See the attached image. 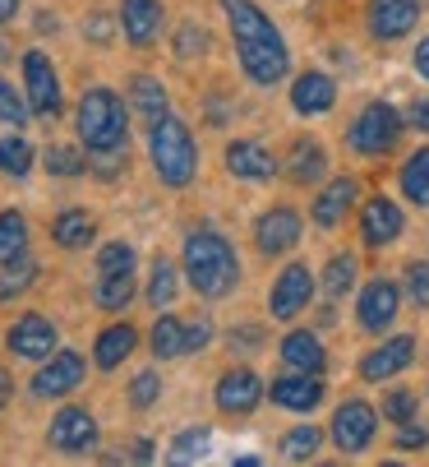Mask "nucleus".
<instances>
[{
  "instance_id": "1",
  "label": "nucleus",
  "mask_w": 429,
  "mask_h": 467,
  "mask_svg": "<svg viewBox=\"0 0 429 467\" xmlns=\"http://www.w3.org/2000/svg\"><path fill=\"white\" fill-rule=\"evenodd\" d=\"M227 24L236 33V56H240V70L259 84L272 88L291 75V51H286L281 33L272 28V19L254 5V0H222Z\"/></svg>"
},
{
  "instance_id": "2",
  "label": "nucleus",
  "mask_w": 429,
  "mask_h": 467,
  "mask_svg": "<svg viewBox=\"0 0 429 467\" xmlns=\"http://www.w3.org/2000/svg\"><path fill=\"white\" fill-rule=\"evenodd\" d=\"M185 278L189 287L203 296V301H218L236 287L240 278V264H236V250L222 232L212 227H194L185 236Z\"/></svg>"
},
{
  "instance_id": "3",
  "label": "nucleus",
  "mask_w": 429,
  "mask_h": 467,
  "mask_svg": "<svg viewBox=\"0 0 429 467\" xmlns=\"http://www.w3.org/2000/svg\"><path fill=\"white\" fill-rule=\"evenodd\" d=\"M148 149H153V167H158L162 185L180 190V185L194 181V171H199V153H194V140H189V130H185L180 116L167 111V116L148 130Z\"/></svg>"
},
{
  "instance_id": "4",
  "label": "nucleus",
  "mask_w": 429,
  "mask_h": 467,
  "mask_svg": "<svg viewBox=\"0 0 429 467\" xmlns=\"http://www.w3.org/2000/svg\"><path fill=\"white\" fill-rule=\"evenodd\" d=\"M79 140L88 144V153H107V149H120L125 144V107L111 88H88L84 102H79Z\"/></svg>"
},
{
  "instance_id": "5",
  "label": "nucleus",
  "mask_w": 429,
  "mask_h": 467,
  "mask_svg": "<svg viewBox=\"0 0 429 467\" xmlns=\"http://www.w3.org/2000/svg\"><path fill=\"white\" fill-rule=\"evenodd\" d=\"M402 125H406V116L393 102H370L361 116H355V125L346 130V144L355 153H365V158H383V153L397 149Z\"/></svg>"
},
{
  "instance_id": "6",
  "label": "nucleus",
  "mask_w": 429,
  "mask_h": 467,
  "mask_svg": "<svg viewBox=\"0 0 429 467\" xmlns=\"http://www.w3.org/2000/svg\"><path fill=\"white\" fill-rule=\"evenodd\" d=\"M314 296V274H310V264H286V269L277 274L272 283V296H268V310L277 319H296Z\"/></svg>"
},
{
  "instance_id": "7",
  "label": "nucleus",
  "mask_w": 429,
  "mask_h": 467,
  "mask_svg": "<svg viewBox=\"0 0 429 467\" xmlns=\"http://www.w3.org/2000/svg\"><path fill=\"white\" fill-rule=\"evenodd\" d=\"M397 310H402V292H397L393 278H374V283H365L361 296H355V319L370 333H383L397 319Z\"/></svg>"
},
{
  "instance_id": "8",
  "label": "nucleus",
  "mask_w": 429,
  "mask_h": 467,
  "mask_svg": "<svg viewBox=\"0 0 429 467\" xmlns=\"http://www.w3.org/2000/svg\"><path fill=\"white\" fill-rule=\"evenodd\" d=\"M374 426H379L374 408L361 403V398H351V403H342L337 417H332V444H337L342 453H361V449L374 440Z\"/></svg>"
},
{
  "instance_id": "9",
  "label": "nucleus",
  "mask_w": 429,
  "mask_h": 467,
  "mask_svg": "<svg viewBox=\"0 0 429 467\" xmlns=\"http://www.w3.org/2000/svg\"><path fill=\"white\" fill-rule=\"evenodd\" d=\"M254 241H259L263 254L281 259L286 250H296V245H301V213H296L291 204L268 209V213L259 218V227H254Z\"/></svg>"
},
{
  "instance_id": "10",
  "label": "nucleus",
  "mask_w": 429,
  "mask_h": 467,
  "mask_svg": "<svg viewBox=\"0 0 429 467\" xmlns=\"http://www.w3.org/2000/svg\"><path fill=\"white\" fill-rule=\"evenodd\" d=\"M424 15V0H370V33L379 42L406 37Z\"/></svg>"
},
{
  "instance_id": "11",
  "label": "nucleus",
  "mask_w": 429,
  "mask_h": 467,
  "mask_svg": "<svg viewBox=\"0 0 429 467\" xmlns=\"http://www.w3.org/2000/svg\"><path fill=\"white\" fill-rule=\"evenodd\" d=\"M268 398L286 412H314L323 403V379H319V370H291V375L272 379Z\"/></svg>"
},
{
  "instance_id": "12",
  "label": "nucleus",
  "mask_w": 429,
  "mask_h": 467,
  "mask_svg": "<svg viewBox=\"0 0 429 467\" xmlns=\"http://www.w3.org/2000/svg\"><path fill=\"white\" fill-rule=\"evenodd\" d=\"M5 343H10L15 357H24V361H42V357L56 352V328H51L46 315H24V319L10 324Z\"/></svg>"
},
{
  "instance_id": "13",
  "label": "nucleus",
  "mask_w": 429,
  "mask_h": 467,
  "mask_svg": "<svg viewBox=\"0 0 429 467\" xmlns=\"http://www.w3.org/2000/svg\"><path fill=\"white\" fill-rule=\"evenodd\" d=\"M46 440H51V449H60V453H88V449L97 444V421H93V412H84V408H65V412L51 421Z\"/></svg>"
},
{
  "instance_id": "14",
  "label": "nucleus",
  "mask_w": 429,
  "mask_h": 467,
  "mask_svg": "<svg viewBox=\"0 0 429 467\" xmlns=\"http://www.w3.org/2000/svg\"><path fill=\"white\" fill-rule=\"evenodd\" d=\"M24 84H28V107L37 116H56L60 111V84H56V70L42 51H28L24 56Z\"/></svg>"
},
{
  "instance_id": "15",
  "label": "nucleus",
  "mask_w": 429,
  "mask_h": 467,
  "mask_svg": "<svg viewBox=\"0 0 429 467\" xmlns=\"http://www.w3.org/2000/svg\"><path fill=\"white\" fill-rule=\"evenodd\" d=\"M263 403V379L254 370H227L218 379V408L227 417H250Z\"/></svg>"
},
{
  "instance_id": "16",
  "label": "nucleus",
  "mask_w": 429,
  "mask_h": 467,
  "mask_svg": "<svg viewBox=\"0 0 429 467\" xmlns=\"http://www.w3.org/2000/svg\"><path fill=\"white\" fill-rule=\"evenodd\" d=\"M84 384V357L79 352H56L37 375H33V393L37 398H60L69 389H79Z\"/></svg>"
},
{
  "instance_id": "17",
  "label": "nucleus",
  "mask_w": 429,
  "mask_h": 467,
  "mask_svg": "<svg viewBox=\"0 0 429 467\" xmlns=\"http://www.w3.org/2000/svg\"><path fill=\"white\" fill-rule=\"evenodd\" d=\"M415 361V338L411 333H397L393 343H383V348H374L365 361H361V375L370 379V384H383V379H393V375H402L406 366Z\"/></svg>"
},
{
  "instance_id": "18",
  "label": "nucleus",
  "mask_w": 429,
  "mask_h": 467,
  "mask_svg": "<svg viewBox=\"0 0 429 467\" xmlns=\"http://www.w3.org/2000/svg\"><path fill=\"white\" fill-rule=\"evenodd\" d=\"M402 227H406V218H402V209L393 204V199H370V204L361 209V236L374 250L393 245L402 236Z\"/></svg>"
},
{
  "instance_id": "19",
  "label": "nucleus",
  "mask_w": 429,
  "mask_h": 467,
  "mask_svg": "<svg viewBox=\"0 0 429 467\" xmlns=\"http://www.w3.org/2000/svg\"><path fill=\"white\" fill-rule=\"evenodd\" d=\"M328 171V153L319 140H296L291 153L281 158V176L296 181V185H319V176Z\"/></svg>"
},
{
  "instance_id": "20",
  "label": "nucleus",
  "mask_w": 429,
  "mask_h": 467,
  "mask_svg": "<svg viewBox=\"0 0 429 467\" xmlns=\"http://www.w3.org/2000/svg\"><path fill=\"white\" fill-rule=\"evenodd\" d=\"M120 28L134 47H148L162 28V0H120Z\"/></svg>"
},
{
  "instance_id": "21",
  "label": "nucleus",
  "mask_w": 429,
  "mask_h": 467,
  "mask_svg": "<svg viewBox=\"0 0 429 467\" xmlns=\"http://www.w3.org/2000/svg\"><path fill=\"white\" fill-rule=\"evenodd\" d=\"M227 171L240 176V181H268V176H277V158L254 140H236L227 149Z\"/></svg>"
},
{
  "instance_id": "22",
  "label": "nucleus",
  "mask_w": 429,
  "mask_h": 467,
  "mask_svg": "<svg viewBox=\"0 0 429 467\" xmlns=\"http://www.w3.org/2000/svg\"><path fill=\"white\" fill-rule=\"evenodd\" d=\"M332 102H337V84L319 70H310L291 84V107L301 116H323V111H332Z\"/></svg>"
},
{
  "instance_id": "23",
  "label": "nucleus",
  "mask_w": 429,
  "mask_h": 467,
  "mask_svg": "<svg viewBox=\"0 0 429 467\" xmlns=\"http://www.w3.org/2000/svg\"><path fill=\"white\" fill-rule=\"evenodd\" d=\"M355 194H361V185H355L351 176H337V181L314 199V223H319L323 232H332V227L346 218V209L355 204Z\"/></svg>"
},
{
  "instance_id": "24",
  "label": "nucleus",
  "mask_w": 429,
  "mask_h": 467,
  "mask_svg": "<svg viewBox=\"0 0 429 467\" xmlns=\"http://www.w3.org/2000/svg\"><path fill=\"white\" fill-rule=\"evenodd\" d=\"M323 361H328V352H323V343H319V333H286L281 338V366L286 370H323Z\"/></svg>"
},
{
  "instance_id": "25",
  "label": "nucleus",
  "mask_w": 429,
  "mask_h": 467,
  "mask_svg": "<svg viewBox=\"0 0 429 467\" xmlns=\"http://www.w3.org/2000/svg\"><path fill=\"white\" fill-rule=\"evenodd\" d=\"M129 107H134V116L143 120V125H158L162 116H167V93H162V84L153 79V75H138L134 84H129Z\"/></svg>"
},
{
  "instance_id": "26",
  "label": "nucleus",
  "mask_w": 429,
  "mask_h": 467,
  "mask_svg": "<svg viewBox=\"0 0 429 467\" xmlns=\"http://www.w3.org/2000/svg\"><path fill=\"white\" fill-rule=\"evenodd\" d=\"M134 343H138V333L129 328V324H111L107 333H97V348H93V361L102 366V370H116L129 352H134Z\"/></svg>"
},
{
  "instance_id": "27",
  "label": "nucleus",
  "mask_w": 429,
  "mask_h": 467,
  "mask_svg": "<svg viewBox=\"0 0 429 467\" xmlns=\"http://www.w3.org/2000/svg\"><path fill=\"white\" fill-rule=\"evenodd\" d=\"M93 218L84 213V209H65L56 223H51V236H56V245L60 250H84L88 241H93Z\"/></svg>"
},
{
  "instance_id": "28",
  "label": "nucleus",
  "mask_w": 429,
  "mask_h": 467,
  "mask_svg": "<svg viewBox=\"0 0 429 467\" xmlns=\"http://www.w3.org/2000/svg\"><path fill=\"white\" fill-rule=\"evenodd\" d=\"M189 352V338H185V324L176 315H162L153 324V357L158 361H171V357H185Z\"/></svg>"
},
{
  "instance_id": "29",
  "label": "nucleus",
  "mask_w": 429,
  "mask_h": 467,
  "mask_svg": "<svg viewBox=\"0 0 429 467\" xmlns=\"http://www.w3.org/2000/svg\"><path fill=\"white\" fill-rule=\"evenodd\" d=\"M24 250H28V223H24V213L5 209L0 213V264L24 259Z\"/></svg>"
},
{
  "instance_id": "30",
  "label": "nucleus",
  "mask_w": 429,
  "mask_h": 467,
  "mask_svg": "<svg viewBox=\"0 0 429 467\" xmlns=\"http://www.w3.org/2000/svg\"><path fill=\"white\" fill-rule=\"evenodd\" d=\"M97 306L102 310H125L134 301V269L129 274H97Z\"/></svg>"
},
{
  "instance_id": "31",
  "label": "nucleus",
  "mask_w": 429,
  "mask_h": 467,
  "mask_svg": "<svg viewBox=\"0 0 429 467\" xmlns=\"http://www.w3.org/2000/svg\"><path fill=\"white\" fill-rule=\"evenodd\" d=\"M402 194L411 204H429V149L411 153L406 167H402Z\"/></svg>"
},
{
  "instance_id": "32",
  "label": "nucleus",
  "mask_w": 429,
  "mask_h": 467,
  "mask_svg": "<svg viewBox=\"0 0 429 467\" xmlns=\"http://www.w3.org/2000/svg\"><path fill=\"white\" fill-rule=\"evenodd\" d=\"M319 449H323V431H314V426H296L281 435V458H291V462H310V458H319Z\"/></svg>"
},
{
  "instance_id": "33",
  "label": "nucleus",
  "mask_w": 429,
  "mask_h": 467,
  "mask_svg": "<svg viewBox=\"0 0 429 467\" xmlns=\"http://www.w3.org/2000/svg\"><path fill=\"white\" fill-rule=\"evenodd\" d=\"M176 292H180L176 264H171V259H158V264H153V278H148V301H153L158 310H167V306H176Z\"/></svg>"
},
{
  "instance_id": "34",
  "label": "nucleus",
  "mask_w": 429,
  "mask_h": 467,
  "mask_svg": "<svg viewBox=\"0 0 429 467\" xmlns=\"http://www.w3.org/2000/svg\"><path fill=\"white\" fill-rule=\"evenodd\" d=\"M37 278V264L33 259H10V264H0V301H15L19 292H28Z\"/></svg>"
},
{
  "instance_id": "35",
  "label": "nucleus",
  "mask_w": 429,
  "mask_h": 467,
  "mask_svg": "<svg viewBox=\"0 0 429 467\" xmlns=\"http://www.w3.org/2000/svg\"><path fill=\"white\" fill-rule=\"evenodd\" d=\"M351 287H355V254L328 259V269H323V292H328V296H346Z\"/></svg>"
},
{
  "instance_id": "36",
  "label": "nucleus",
  "mask_w": 429,
  "mask_h": 467,
  "mask_svg": "<svg viewBox=\"0 0 429 467\" xmlns=\"http://www.w3.org/2000/svg\"><path fill=\"white\" fill-rule=\"evenodd\" d=\"M0 171L5 176H28L33 171V149L24 140H0Z\"/></svg>"
},
{
  "instance_id": "37",
  "label": "nucleus",
  "mask_w": 429,
  "mask_h": 467,
  "mask_svg": "<svg viewBox=\"0 0 429 467\" xmlns=\"http://www.w3.org/2000/svg\"><path fill=\"white\" fill-rule=\"evenodd\" d=\"M46 171H51V176H84V171H88V162H84V153H79V149L56 144V149H46Z\"/></svg>"
},
{
  "instance_id": "38",
  "label": "nucleus",
  "mask_w": 429,
  "mask_h": 467,
  "mask_svg": "<svg viewBox=\"0 0 429 467\" xmlns=\"http://www.w3.org/2000/svg\"><path fill=\"white\" fill-rule=\"evenodd\" d=\"M203 453H208V431L203 426H194V431H185V435L171 440V462H194Z\"/></svg>"
},
{
  "instance_id": "39",
  "label": "nucleus",
  "mask_w": 429,
  "mask_h": 467,
  "mask_svg": "<svg viewBox=\"0 0 429 467\" xmlns=\"http://www.w3.org/2000/svg\"><path fill=\"white\" fill-rule=\"evenodd\" d=\"M134 269V250L125 241H111L97 250V274H129Z\"/></svg>"
},
{
  "instance_id": "40",
  "label": "nucleus",
  "mask_w": 429,
  "mask_h": 467,
  "mask_svg": "<svg viewBox=\"0 0 429 467\" xmlns=\"http://www.w3.org/2000/svg\"><path fill=\"white\" fill-rule=\"evenodd\" d=\"M383 412H388V421H393V426L415 421V393H411V389H393V393L383 398Z\"/></svg>"
},
{
  "instance_id": "41",
  "label": "nucleus",
  "mask_w": 429,
  "mask_h": 467,
  "mask_svg": "<svg viewBox=\"0 0 429 467\" xmlns=\"http://www.w3.org/2000/svg\"><path fill=\"white\" fill-rule=\"evenodd\" d=\"M406 292L420 310H429V259H415L406 264Z\"/></svg>"
},
{
  "instance_id": "42",
  "label": "nucleus",
  "mask_w": 429,
  "mask_h": 467,
  "mask_svg": "<svg viewBox=\"0 0 429 467\" xmlns=\"http://www.w3.org/2000/svg\"><path fill=\"white\" fill-rule=\"evenodd\" d=\"M158 393H162L158 370H143V375H134V384H129V403H134V408H153Z\"/></svg>"
},
{
  "instance_id": "43",
  "label": "nucleus",
  "mask_w": 429,
  "mask_h": 467,
  "mask_svg": "<svg viewBox=\"0 0 429 467\" xmlns=\"http://www.w3.org/2000/svg\"><path fill=\"white\" fill-rule=\"evenodd\" d=\"M0 120H10V125H24V120H28L24 98H19L15 84H5V79H0Z\"/></svg>"
},
{
  "instance_id": "44",
  "label": "nucleus",
  "mask_w": 429,
  "mask_h": 467,
  "mask_svg": "<svg viewBox=\"0 0 429 467\" xmlns=\"http://www.w3.org/2000/svg\"><path fill=\"white\" fill-rule=\"evenodd\" d=\"M185 338H189V352L208 348V338H212V324H208V319H194V324H185Z\"/></svg>"
},
{
  "instance_id": "45",
  "label": "nucleus",
  "mask_w": 429,
  "mask_h": 467,
  "mask_svg": "<svg viewBox=\"0 0 429 467\" xmlns=\"http://www.w3.org/2000/svg\"><path fill=\"white\" fill-rule=\"evenodd\" d=\"M93 171H97V176H116V171H120V149L93 153Z\"/></svg>"
},
{
  "instance_id": "46",
  "label": "nucleus",
  "mask_w": 429,
  "mask_h": 467,
  "mask_svg": "<svg viewBox=\"0 0 429 467\" xmlns=\"http://www.w3.org/2000/svg\"><path fill=\"white\" fill-rule=\"evenodd\" d=\"M420 444H429V431L424 426H402V435H397V449H420Z\"/></svg>"
},
{
  "instance_id": "47",
  "label": "nucleus",
  "mask_w": 429,
  "mask_h": 467,
  "mask_svg": "<svg viewBox=\"0 0 429 467\" xmlns=\"http://www.w3.org/2000/svg\"><path fill=\"white\" fill-rule=\"evenodd\" d=\"M406 125H415V130H429V98H415V102L406 107Z\"/></svg>"
},
{
  "instance_id": "48",
  "label": "nucleus",
  "mask_w": 429,
  "mask_h": 467,
  "mask_svg": "<svg viewBox=\"0 0 429 467\" xmlns=\"http://www.w3.org/2000/svg\"><path fill=\"white\" fill-rule=\"evenodd\" d=\"M203 33L199 28H180V56H194V51H203Z\"/></svg>"
},
{
  "instance_id": "49",
  "label": "nucleus",
  "mask_w": 429,
  "mask_h": 467,
  "mask_svg": "<svg viewBox=\"0 0 429 467\" xmlns=\"http://www.w3.org/2000/svg\"><path fill=\"white\" fill-rule=\"evenodd\" d=\"M415 70H420V79H429V37L415 47Z\"/></svg>"
},
{
  "instance_id": "50",
  "label": "nucleus",
  "mask_w": 429,
  "mask_h": 467,
  "mask_svg": "<svg viewBox=\"0 0 429 467\" xmlns=\"http://www.w3.org/2000/svg\"><path fill=\"white\" fill-rule=\"evenodd\" d=\"M10 393H15V384H10V375L0 370V412H5V403H10Z\"/></svg>"
},
{
  "instance_id": "51",
  "label": "nucleus",
  "mask_w": 429,
  "mask_h": 467,
  "mask_svg": "<svg viewBox=\"0 0 429 467\" xmlns=\"http://www.w3.org/2000/svg\"><path fill=\"white\" fill-rule=\"evenodd\" d=\"M88 33H93L97 42H107V37H111V24H107V19H93V24H88Z\"/></svg>"
},
{
  "instance_id": "52",
  "label": "nucleus",
  "mask_w": 429,
  "mask_h": 467,
  "mask_svg": "<svg viewBox=\"0 0 429 467\" xmlns=\"http://www.w3.org/2000/svg\"><path fill=\"white\" fill-rule=\"evenodd\" d=\"M19 15V0H0V24H10Z\"/></svg>"
},
{
  "instance_id": "53",
  "label": "nucleus",
  "mask_w": 429,
  "mask_h": 467,
  "mask_svg": "<svg viewBox=\"0 0 429 467\" xmlns=\"http://www.w3.org/2000/svg\"><path fill=\"white\" fill-rule=\"evenodd\" d=\"M148 458H153V444L138 440V444H134V462H148Z\"/></svg>"
},
{
  "instance_id": "54",
  "label": "nucleus",
  "mask_w": 429,
  "mask_h": 467,
  "mask_svg": "<svg viewBox=\"0 0 429 467\" xmlns=\"http://www.w3.org/2000/svg\"><path fill=\"white\" fill-rule=\"evenodd\" d=\"M5 56H10V51H5V42H0V60H5Z\"/></svg>"
}]
</instances>
